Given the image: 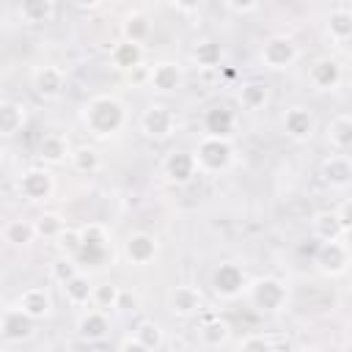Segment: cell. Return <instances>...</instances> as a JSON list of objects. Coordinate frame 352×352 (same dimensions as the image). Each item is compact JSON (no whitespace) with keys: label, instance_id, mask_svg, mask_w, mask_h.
<instances>
[{"label":"cell","instance_id":"1","mask_svg":"<svg viewBox=\"0 0 352 352\" xmlns=\"http://www.w3.org/2000/svg\"><path fill=\"white\" fill-rule=\"evenodd\" d=\"M126 124V107L116 99V96H94L85 102L82 107V126L94 135V138H110L116 132H121Z\"/></svg>","mask_w":352,"mask_h":352},{"label":"cell","instance_id":"2","mask_svg":"<svg viewBox=\"0 0 352 352\" xmlns=\"http://www.w3.org/2000/svg\"><path fill=\"white\" fill-rule=\"evenodd\" d=\"M198 173H223L234 162V146L228 138H209L204 135L192 151Z\"/></svg>","mask_w":352,"mask_h":352},{"label":"cell","instance_id":"3","mask_svg":"<svg viewBox=\"0 0 352 352\" xmlns=\"http://www.w3.org/2000/svg\"><path fill=\"white\" fill-rule=\"evenodd\" d=\"M80 231V253H77V264H94V267H102L110 256V239H107V228L99 226V223H88Z\"/></svg>","mask_w":352,"mask_h":352},{"label":"cell","instance_id":"4","mask_svg":"<svg viewBox=\"0 0 352 352\" xmlns=\"http://www.w3.org/2000/svg\"><path fill=\"white\" fill-rule=\"evenodd\" d=\"M248 297L250 302L261 311V314H275L280 308H286L289 302V289L283 280L278 278H256L253 283H248Z\"/></svg>","mask_w":352,"mask_h":352},{"label":"cell","instance_id":"5","mask_svg":"<svg viewBox=\"0 0 352 352\" xmlns=\"http://www.w3.org/2000/svg\"><path fill=\"white\" fill-rule=\"evenodd\" d=\"M140 132L151 140H165L176 132V113L165 102H154L140 113Z\"/></svg>","mask_w":352,"mask_h":352},{"label":"cell","instance_id":"6","mask_svg":"<svg viewBox=\"0 0 352 352\" xmlns=\"http://www.w3.org/2000/svg\"><path fill=\"white\" fill-rule=\"evenodd\" d=\"M297 58H300L297 41H294L292 36H283V33L270 36V38L264 41V47H261V63H264L267 69H272V72L289 69Z\"/></svg>","mask_w":352,"mask_h":352},{"label":"cell","instance_id":"7","mask_svg":"<svg viewBox=\"0 0 352 352\" xmlns=\"http://www.w3.org/2000/svg\"><path fill=\"white\" fill-rule=\"evenodd\" d=\"M212 289L226 297V300H234L239 297L245 289H248V275L245 270L236 264V261H223L217 264V270L212 272Z\"/></svg>","mask_w":352,"mask_h":352},{"label":"cell","instance_id":"8","mask_svg":"<svg viewBox=\"0 0 352 352\" xmlns=\"http://www.w3.org/2000/svg\"><path fill=\"white\" fill-rule=\"evenodd\" d=\"M316 267L336 278V275H344L346 267H349V248H346V239H336V242H319V250H316Z\"/></svg>","mask_w":352,"mask_h":352},{"label":"cell","instance_id":"9","mask_svg":"<svg viewBox=\"0 0 352 352\" xmlns=\"http://www.w3.org/2000/svg\"><path fill=\"white\" fill-rule=\"evenodd\" d=\"M148 88H154L157 94H176L184 85V72L176 60H160L148 66Z\"/></svg>","mask_w":352,"mask_h":352},{"label":"cell","instance_id":"10","mask_svg":"<svg viewBox=\"0 0 352 352\" xmlns=\"http://www.w3.org/2000/svg\"><path fill=\"white\" fill-rule=\"evenodd\" d=\"M55 192V179L44 168H28L19 176V195L28 201H47Z\"/></svg>","mask_w":352,"mask_h":352},{"label":"cell","instance_id":"11","mask_svg":"<svg viewBox=\"0 0 352 352\" xmlns=\"http://www.w3.org/2000/svg\"><path fill=\"white\" fill-rule=\"evenodd\" d=\"M162 173L170 184H190L195 176H198V168H195V160H192V151H170L165 160H162Z\"/></svg>","mask_w":352,"mask_h":352},{"label":"cell","instance_id":"12","mask_svg":"<svg viewBox=\"0 0 352 352\" xmlns=\"http://www.w3.org/2000/svg\"><path fill=\"white\" fill-rule=\"evenodd\" d=\"M168 308H170L173 316H182V319L195 316V314L204 311V294H201L195 286L182 283V286L170 289V294H168Z\"/></svg>","mask_w":352,"mask_h":352},{"label":"cell","instance_id":"13","mask_svg":"<svg viewBox=\"0 0 352 352\" xmlns=\"http://www.w3.org/2000/svg\"><path fill=\"white\" fill-rule=\"evenodd\" d=\"M341 80H344V69L336 58H319L308 69V82L316 91H333L341 85Z\"/></svg>","mask_w":352,"mask_h":352},{"label":"cell","instance_id":"14","mask_svg":"<svg viewBox=\"0 0 352 352\" xmlns=\"http://www.w3.org/2000/svg\"><path fill=\"white\" fill-rule=\"evenodd\" d=\"M33 330H36V322L28 314H22L16 305L3 308V314H0V336L3 338H8V341H25V338L33 336Z\"/></svg>","mask_w":352,"mask_h":352},{"label":"cell","instance_id":"15","mask_svg":"<svg viewBox=\"0 0 352 352\" xmlns=\"http://www.w3.org/2000/svg\"><path fill=\"white\" fill-rule=\"evenodd\" d=\"M314 129H316V118H314V113L308 107L294 104V107L286 110V116H283V132H286V138L302 143V140H308L314 135Z\"/></svg>","mask_w":352,"mask_h":352},{"label":"cell","instance_id":"16","mask_svg":"<svg viewBox=\"0 0 352 352\" xmlns=\"http://www.w3.org/2000/svg\"><path fill=\"white\" fill-rule=\"evenodd\" d=\"M157 250H160L157 236H154V234H146V231H135V234H129L126 242H124V256H126L132 264H138V267L154 261Z\"/></svg>","mask_w":352,"mask_h":352},{"label":"cell","instance_id":"17","mask_svg":"<svg viewBox=\"0 0 352 352\" xmlns=\"http://www.w3.org/2000/svg\"><path fill=\"white\" fill-rule=\"evenodd\" d=\"M66 85V74L60 66H52V63H44L33 72V91L44 99H55Z\"/></svg>","mask_w":352,"mask_h":352},{"label":"cell","instance_id":"18","mask_svg":"<svg viewBox=\"0 0 352 352\" xmlns=\"http://www.w3.org/2000/svg\"><path fill=\"white\" fill-rule=\"evenodd\" d=\"M322 179L333 190H346L352 184V160L346 154H330L322 162Z\"/></svg>","mask_w":352,"mask_h":352},{"label":"cell","instance_id":"19","mask_svg":"<svg viewBox=\"0 0 352 352\" xmlns=\"http://www.w3.org/2000/svg\"><path fill=\"white\" fill-rule=\"evenodd\" d=\"M107 330H110V319H107V314L99 311V308L82 311L80 319H77V333H80L82 341L96 344V341H102V338L107 336Z\"/></svg>","mask_w":352,"mask_h":352},{"label":"cell","instance_id":"20","mask_svg":"<svg viewBox=\"0 0 352 352\" xmlns=\"http://www.w3.org/2000/svg\"><path fill=\"white\" fill-rule=\"evenodd\" d=\"M236 126V113L226 104H214L204 116V129L209 138H228Z\"/></svg>","mask_w":352,"mask_h":352},{"label":"cell","instance_id":"21","mask_svg":"<svg viewBox=\"0 0 352 352\" xmlns=\"http://www.w3.org/2000/svg\"><path fill=\"white\" fill-rule=\"evenodd\" d=\"M16 308H19L22 314H28L33 322H38V319L50 316V311H52L50 292H47L44 286H33V289L22 292V297L16 300Z\"/></svg>","mask_w":352,"mask_h":352},{"label":"cell","instance_id":"22","mask_svg":"<svg viewBox=\"0 0 352 352\" xmlns=\"http://www.w3.org/2000/svg\"><path fill=\"white\" fill-rule=\"evenodd\" d=\"M143 58H146V50L140 44H132L124 38L118 44H113V50H110V63L118 72H132V69L143 66Z\"/></svg>","mask_w":352,"mask_h":352},{"label":"cell","instance_id":"23","mask_svg":"<svg viewBox=\"0 0 352 352\" xmlns=\"http://www.w3.org/2000/svg\"><path fill=\"white\" fill-rule=\"evenodd\" d=\"M198 338L206 349H220L231 338V324L220 316H206L204 324L198 327Z\"/></svg>","mask_w":352,"mask_h":352},{"label":"cell","instance_id":"24","mask_svg":"<svg viewBox=\"0 0 352 352\" xmlns=\"http://www.w3.org/2000/svg\"><path fill=\"white\" fill-rule=\"evenodd\" d=\"M25 121H28V113L19 102L0 99V138H14L16 132H22Z\"/></svg>","mask_w":352,"mask_h":352},{"label":"cell","instance_id":"25","mask_svg":"<svg viewBox=\"0 0 352 352\" xmlns=\"http://www.w3.org/2000/svg\"><path fill=\"white\" fill-rule=\"evenodd\" d=\"M311 234H314V239H319V242L346 239V231L341 228V223H338V217H336L333 209H330V212H319V214L311 220Z\"/></svg>","mask_w":352,"mask_h":352},{"label":"cell","instance_id":"26","mask_svg":"<svg viewBox=\"0 0 352 352\" xmlns=\"http://www.w3.org/2000/svg\"><path fill=\"white\" fill-rule=\"evenodd\" d=\"M60 289H63V297H66L69 305H77V308L91 305L94 283H91V278H88L85 272H77L74 278H69L66 283H60Z\"/></svg>","mask_w":352,"mask_h":352},{"label":"cell","instance_id":"27","mask_svg":"<svg viewBox=\"0 0 352 352\" xmlns=\"http://www.w3.org/2000/svg\"><path fill=\"white\" fill-rule=\"evenodd\" d=\"M327 33L333 41L344 44L352 38V8L344 3V6H336L327 16Z\"/></svg>","mask_w":352,"mask_h":352},{"label":"cell","instance_id":"28","mask_svg":"<svg viewBox=\"0 0 352 352\" xmlns=\"http://www.w3.org/2000/svg\"><path fill=\"white\" fill-rule=\"evenodd\" d=\"M69 154H72V148H69V140H66L63 135H58V132H50V135H44V138H41V143H38V157H41L44 162H52V165H58V162H63Z\"/></svg>","mask_w":352,"mask_h":352},{"label":"cell","instance_id":"29","mask_svg":"<svg viewBox=\"0 0 352 352\" xmlns=\"http://www.w3.org/2000/svg\"><path fill=\"white\" fill-rule=\"evenodd\" d=\"M327 140L338 154H346L352 146V118L349 116H336L327 126Z\"/></svg>","mask_w":352,"mask_h":352},{"label":"cell","instance_id":"30","mask_svg":"<svg viewBox=\"0 0 352 352\" xmlns=\"http://www.w3.org/2000/svg\"><path fill=\"white\" fill-rule=\"evenodd\" d=\"M121 33H124V41H132V44L143 47V41L151 36V22H148L146 14L132 11V14H126V19L121 25Z\"/></svg>","mask_w":352,"mask_h":352},{"label":"cell","instance_id":"31","mask_svg":"<svg viewBox=\"0 0 352 352\" xmlns=\"http://www.w3.org/2000/svg\"><path fill=\"white\" fill-rule=\"evenodd\" d=\"M192 60H195L201 69H217L220 60H223V47H220V41H214V38L198 41L195 50H192Z\"/></svg>","mask_w":352,"mask_h":352},{"label":"cell","instance_id":"32","mask_svg":"<svg viewBox=\"0 0 352 352\" xmlns=\"http://www.w3.org/2000/svg\"><path fill=\"white\" fill-rule=\"evenodd\" d=\"M69 160H72V168L77 173H88L91 176V173H96L102 168V157H99V151L94 146H77V148H72Z\"/></svg>","mask_w":352,"mask_h":352},{"label":"cell","instance_id":"33","mask_svg":"<svg viewBox=\"0 0 352 352\" xmlns=\"http://www.w3.org/2000/svg\"><path fill=\"white\" fill-rule=\"evenodd\" d=\"M19 16L25 22H50L55 16V3L52 0H25L19 6Z\"/></svg>","mask_w":352,"mask_h":352},{"label":"cell","instance_id":"34","mask_svg":"<svg viewBox=\"0 0 352 352\" xmlns=\"http://www.w3.org/2000/svg\"><path fill=\"white\" fill-rule=\"evenodd\" d=\"M267 99H270V91H267L264 82H256L253 80V82H245L239 88V104L245 110H261L267 104Z\"/></svg>","mask_w":352,"mask_h":352},{"label":"cell","instance_id":"35","mask_svg":"<svg viewBox=\"0 0 352 352\" xmlns=\"http://www.w3.org/2000/svg\"><path fill=\"white\" fill-rule=\"evenodd\" d=\"M33 228H36V236L58 239V236L63 234L66 223H63V217H60V214H55V212H44V214H38V217L33 220Z\"/></svg>","mask_w":352,"mask_h":352},{"label":"cell","instance_id":"36","mask_svg":"<svg viewBox=\"0 0 352 352\" xmlns=\"http://www.w3.org/2000/svg\"><path fill=\"white\" fill-rule=\"evenodd\" d=\"M3 236L11 245H30L36 239V228H33L30 220H11L6 226V231H3Z\"/></svg>","mask_w":352,"mask_h":352},{"label":"cell","instance_id":"37","mask_svg":"<svg viewBox=\"0 0 352 352\" xmlns=\"http://www.w3.org/2000/svg\"><path fill=\"white\" fill-rule=\"evenodd\" d=\"M118 294H121V289H118L116 283H96V286H94V297H91V305L107 314V311H113V308H116V302H118Z\"/></svg>","mask_w":352,"mask_h":352},{"label":"cell","instance_id":"38","mask_svg":"<svg viewBox=\"0 0 352 352\" xmlns=\"http://www.w3.org/2000/svg\"><path fill=\"white\" fill-rule=\"evenodd\" d=\"M146 349H160L162 346V330H160V324L157 322H140L138 327H135V333H132Z\"/></svg>","mask_w":352,"mask_h":352},{"label":"cell","instance_id":"39","mask_svg":"<svg viewBox=\"0 0 352 352\" xmlns=\"http://www.w3.org/2000/svg\"><path fill=\"white\" fill-rule=\"evenodd\" d=\"M58 248H60V253L66 258H77V253H80V231L66 226L63 234L58 236Z\"/></svg>","mask_w":352,"mask_h":352},{"label":"cell","instance_id":"40","mask_svg":"<svg viewBox=\"0 0 352 352\" xmlns=\"http://www.w3.org/2000/svg\"><path fill=\"white\" fill-rule=\"evenodd\" d=\"M236 352H275V346H272V341H270L267 336L250 333V336H245V338L239 341Z\"/></svg>","mask_w":352,"mask_h":352},{"label":"cell","instance_id":"41","mask_svg":"<svg viewBox=\"0 0 352 352\" xmlns=\"http://www.w3.org/2000/svg\"><path fill=\"white\" fill-rule=\"evenodd\" d=\"M80 272V264L74 261V258H66V256H60L55 264H52V278L58 280V283H66L69 278H74Z\"/></svg>","mask_w":352,"mask_h":352},{"label":"cell","instance_id":"42","mask_svg":"<svg viewBox=\"0 0 352 352\" xmlns=\"http://www.w3.org/2000/svg\"><path fill=\"white\" fill-rule=\"evenodd\" d=\"M333 212H336V217H338L341 228L349 234V228H352V220H349V217H352V204H349V201H344V204H341L338 209H333Z\"/></svg>","mask_w":352,"mask_h":352},{"label":"cell","instance_id":"43","mask_svg":"<svg viewBox=\"0 0 352 352\" xmlns=\"http://www.w3.org/2000/svg\"><path fill=\"white\" fill-rule=\"evenodd\" d=\"M226 8L234 11V14H250V11H258L261 6H258V3H236V0H228Z\"/></svg>","mask_w":352,"mask_h":352},{"label":"cell","instance_id":"44","mask_svg":"<svg viewBox=\"0 0 352 352\" xmlns=\"http://www.w3.org/2000/svg\"><path fill=\"white\" fill-rule=\"evenodd\" d=\"M118 352H151V349H146L135 336H129V338H124V341H121Z\"/></svg>","mask_w":352,"mask_h":352},{"label":"cell","instance_id":"45","mask_svg":"<svg viewBox=\"0 0 352 352\" xmlns=\"http://www.w3.org/2000/svg\"><path fill=\"white\" fill-rule=\"evenodd\" d=\"M135 305H138V300L129 294V292H124L121 289V294H118V302H116V308L118 311H135Z\"/></svg>","mask_w":352,"mask_h":352},{"label":"cell","instance_id":"46","mask_svg":"<svg viewBox=\"0 0 352 352\" xmlns=\"http://www.w3.org/2000/svg\"><path fill=\"white\" fill-rule=\"evenodd\" d=\"M69 352H99V349H96V344L77 338V341H72V344H69Z\"/></svg>","mask_w":352,"mask_h":352},{"label":"cell","instance_id":"47","mask_svg":"<svg viewBox=\"0 0 352 352\" xmlns=\"http://www.w3.org/2000/svg\"><path fill=\"white\" fill-rule=\"evenodd\" d=\"M126 74H129V82H148V66H138Z\"/></svg>","mask_w":352,"mask_h":352},{"label":"cell","instance_id":"48","mask_svg":"<svg viewBox=\"0 0 352 352\" xmlns=\"http://www.w3.org/2000/svg\"><path fill=\"white\" fill-rule=\"evenodd\" d=\"M294 352H319L316 346H300V349H294Z\"/></svg>","mask_w":352,"mask_h":352},{"label":"cell","instance_id":"49","mask_svg":"<svg viewBox=\"0 0 352 352\" xmlns=\"http://www.w3.org/2000/svg\"><path fill=\"white\" fill-rule=\"evenodd\" d=\"M204 352H212V349H204Z\"/></svg>","mask_w":352,"mask_h":352},{"label":"cell","instance_id":"50","mask_svg":"<svg viewBox=\"0 0 352 352\" xmlns=\"http://www.w3.org/2000/svg\"><path fill=\"white\" fill-rule=\"evenodd\" d=\"M0 160H3V154H0Z\"/></svg>","mask_w":352,"mask_h":352}]
</instances>
